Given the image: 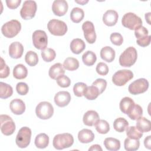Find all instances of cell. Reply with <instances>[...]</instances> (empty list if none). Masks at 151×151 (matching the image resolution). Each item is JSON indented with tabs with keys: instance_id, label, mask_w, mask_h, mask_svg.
Wrapping results in <instances>:
<instances>
[{
	"instance_id": "cell-1",
	"label": "cell",
	"mask_w": 151,
	"mask_h": 151,
	"mask_svg": "<svg viewBox=\"0 0 151 151\" xmlns=\"http://www.w3.org/2000/svg\"><path fill=\"white\" fill-rule=\"evenodd\" d=\"M137 53L135 48L129 47L127 48L119 57V64L122 67H130L136 61Z\"/></svg>"
},
{
	"instance_id": "cell-2",
	"label": "cell",
	"mask_w": 151,
	"mask_h": 151,
	"mask_svg": "<svg viewBox=\"0 0 151 151\" xmlns=\"http://www.w3.org/2000/svg\"><path fill=\"white\" fill-rule=\"evenodd\" d=\"M74 143V138L72 134L64 133L55 135L52 140V145L55 149L62 150L71 147Z\"/></svg>"
},
{
	"instance_id": "cell-3",
	"label": "cell",
	"mask_w": 151,
	"mask_h": 151,
	"mask_svg": "<svg viewBox=\"0 0 151 151\" xmlns=\"http://www.w3.org/2000/svg\"><path fill=\"white\" fill-rule=\"evenodd\" d=\"M21 29V24L16 19H12L5 23L1 27L2 34L6 38H11L15 37Z\"/></svg>"
},
{
	"instance_id": "cell-4",
	"label": "cell",
	"mask_w": 151,
	"mask_h": 151,
	"mask_svg": "<svg viewBox=\"0 0 151 151\" xmlns=\"http://www.w3.org/2000/svg\"><path fill=\"white\" fill-rule=\"evenodd\" d=\"M122 25L130 30H135L142 26V19L133 12L125 14L122 19Z\"/></svg>"
},
{
	"instance_id": "cell-5",
	"label": "cell",
	"mask_w": 151,
	"mask_h": 151,
	"mask_svg": "<svg viewBox=\"0 0 151 151\" xmlns=\"http://www.w3.org/2000/svg\"><path fill=\"white\" fill-rule=\"evenodd\" d=\"M47 28L50 32L55 36H63L67 31V25L63 21L52 19L47 24Z\"/></svg>"
},
{
	"instance_id": "cell-6",
	"label": "cell",
	"mask_w": 151,
	"mask_h": 151,
	"mask_svg": "<svg viewBox=\"0 0 151 151\" xmlns=\"http://www.w3.org/2000/svg\"><path fill=\"white\" fill-rule=\"evenodd\" d=\"M35 113L37 116L40 119H48L53 115V106L48 101L40 102L35 108Z\"/></svg>"
},
{
	"instance_id": "cell-7",
	"label": "cell",
	"mask_w": 151,
	"mask_h": 151,
	"mask_svg": "<svg viewBox=\"0 0 151 151\" xmlns=\"http://www.w3.org/2000/svg\"><path fill=\"white\" fill-rule=\"evenodd\" d=\"M31 137V130L28 127H21L16 136V144L20 148H25L29 145Z\"/></svg>"
},
{
	"instance_id": "cell-8",
	"label": "cell",
	"mask_w": 151,
	"mask_h": 151,
	"mask_svg": "<svg viewBox=\"0 0 151 151\" xmlns=\"http://www.w3.org/2000/svg\"><path fill=\"white\" fill-rule=\"evenodd\" d=\"M133 77V73L129 70H120L116 71L112 77L113 83L117 86H123Z\"/></svg>"
},
{
	"instance_id": "cell-9",
	"label": "cell",
	"mask_w": 151,
	"mask_h": 151,
	"mask_svg": "<svg viewBox=\"0 0 151 151\" xmlns=\"http://www.w3.org/2000/svg\"><path fill=\"white\" fill-rule=\"evenodd\" d=\"M0 120L2 133L5 136L12 134L15 130V124L12 119L6 114H1Z\"/></svg>"
},
{
	"instance_id": "cell-10",
	"label": "cell",
	"mask_w": 151,
	"mask_h": 151,
	"mask_svg": "<svg viewBox=\"0 0 151 151\" xmlns=\"http://www.w3.org/2000/svg\"><path fill=\"white\" fill-rule=\"evenodd\" d=\"M148 88V81L144 78H141L130 83L129 86L128 90L132 94L137 95L145 93L147 90Z\"/></svg>"
},
{
	"instance_id": "cell-11",
	"label": "cell",
	"mask_w": 151,
	"mask_h": 151,
	"mask_svg": "<svg viewBox=\"0 0 151 151\" xmlns=\"http://www.w3.org/2000/svg\"><path fill=\"white\" fill-rule=\"evenodd\" d=\"M37 3L34 1H25L20 11V15L24 19H31L33 18L37 11Z\"/></svg>"
},
{
	"instance_id": "cell-12",
	"label": "cell",
	"mask_w": 151,
	"mask_h": 151,
	"mask_svg": "<svg viewBox=\"0 0 151 151\" xmlns=\"http://www.w3.org/2000/svg\"><path fill=\"white\" fill-rule=\"evenodd\" d=\"M32 38L33 45L37 49L43 50L47 48L48 37L44 31L40 29L35 31L32 34Z\"/></svg>"
},
{
	"instance_id": "cell-13",
	"label": "cell",
	"mask_w": 151,
	"mask_h": 151,
	"mask_svg": "<svg viewBox=\"0 0 151 151\" xmlns=\"http://www.w3.org/2000/svg\"><path fill=\"white\" fill-rule=\"evenodd\" d=\"M82 29L86 40L89 44L94 43L96 40V34L93 22L89 21H85L82 25Z\"/></svg>"
},
{
	"instance_id": "cell-14",
	"label": "cell",
	"mask_w": 151,
	"mask_h": 151,
	"mask_svg": "<svg viewBox=\"0 0 151 151\" xmlns=\"http://www.w3.org/2000/svg\"><path fill=\"white\" fill-rule=\"evenodd\" d=\"M68 8V3L64 0H55L52 5V10L53 13L58 17L64 15Z\"/></svg>"
},
{
	"instance_id": "cell-15",
	"label": "cell",
	"mask_w": 151,
	"mask_h": 151,
	"mask_svg": "<svg viewBox=\"0 0 151 151\" xmlns=\"http://www.w3.org/2000/svg\"><path fill=\"white\" fill-rule=\"evenodd\" d=\"M71 100V95L66 91H58L54 96V102L57 106L64 107L67 106Z\"/></svg>"
},
{
	"instance_id": "cell-16",
	"label": "cell",
	"mask_w": 151,
	"mask_h": 151,
	"mask_svg": "<svg viewBox=\"0 0 151 151\" xmlns=\"http://www.w3.org/2000/svg\"><path fill=\"white\" fill-rule=\"evenodd\" d=\"M119 15L117 12L112 9L107 10L103 15L104 24L109 27L114 26L117 22Z\"/></svg>"
},
{
	"instance_id": "cell-17",
	"label": "cell",
	"mask_w": 151,
	"mask_h": 151,
	"mask_svg": "<svg viewBox=\"0 0 151 151\" xmlns=\"http://www.w3.org/2000/svg\"><path fill=\"white\" fill-rule=\"evenodd\" d=\"M24 52V47L19 42H12L9 47V56L15 59H18L21 57Z\"/></svg>"
},
{
	"instance_id": "cell-18",
	"label": "cell",
	"mask_w": 151,
	"mask_h": 151,
	"mask_svg": "<svg viewBox=\"0 0 151 151\" xmlns=\"http://www.w3.org/2000/svg\"><path fill=\"white\" fill-rule=\"evenodd\" d=\"M100 120L99 114L94 110H88L83 116V121L85 125L93 126Z\"/></svg>"
},
{
	"instance_id": "cell-19",
	"label": "cell",
	"mask_w": 151,
	"mask_h": 151,
	"mask_svg": "<svg viewBox=\"0 0 151 151\" xmlns=\"http://www.w3.org/2000/svg\"><path fill=\"white\" fill-rule=\"evenodd\" d=\"M9 107L11 111L16 115H21L23 114L25 110V103L19 99L12 100L10 103Z\"/></svg>"
},
{
	"instance_id": "cell-20",
	"label": "cell",
	"mask_w": 151,
	"mask_h": 151,
	"mask_svg": "<svg viewBox=\"0 0 151 151\" xmlns=\"http://www.w3.org/2000/svg\"><path fill=\"white\" fill-rule=\"evenodd\" d=\"M78 139L80 142L82 143H88L93 141L94 134L91 130L84 129L78 132Z\"/></svg>"
},
{
	"instance_id": "cell-21",
	"label": "cell",
	"mask_w": 151,
	"mask_h": 151,
	"mask_svg": "<svg viewBox=\"0 0 151 151\" xmlns=\"http://www.w3.org/2000/svg\"><path fill=\"white\" fill-rule=\"evenodd\" d=\"M65 70L63 65L61 63H55L52 65L49 69L48 74L50 78L56 80L58 77L64 75Z\"/></svg>"
},
{
	"instance_id": "cell-22",
	"label": "cell",
	"mask_w": 151,
	"mask_h": 151,
	"mask_svg": "<svg viewBox=\"0 0 151 151\" xmlns=\"http://www.w3.org/2000/svg\"><path fill=\"white\" fill-rule=\"evenodd\" d=\"M115 51L109 46L103 47L100 51V57L104 61L111 63L115 58Z\"/></svg>"
},
{
	"instance_id": "cell-23",
	"label": "cell",
	"mask_w": 151,
	"mask_h": 151,
	"mask_svg": "<svg viewBox=\"0 0 151 151\" xmlns=\"http://www.w3.org/2000/svg\"><path fill=\"white\" fill-rule=\"evenodd\" d=\"M70 47L73 53L75 54H79L85 49L86 44L83 40L75 38L70 42Z\"/></svg>"
},
{
	"instance_id": "cell-24",
	"label": "cell",
	"mask_w": 151,
	"mask_h": 151,
	"mask_svg": "<svg viewBox=\"0 0 151 151\" xmlns=\"http://www.w3.org/2000/svg\"><path fill=\"white\" fill-rule=\"evenodd\" d=\"M134 104L135 103L133 99L129 97H125L121 100L119 107L122 112L127 114Z\"/></svg>"
},
{
	"instance_id": "cell-25",
	"label": "cell",
	"mask_w": 151,
	"mask_h": 151,
	"mask_svg": "<svg viewBox=\"0 0 151 151\" xmlns=\"http://www.w3.org/2000/svg\"><path fill=\"white\" fill-rule=\"evenodd\" d=\"M140 132H149L151 130L150 121L145 117H140L137 119L136 127Z\"/></svg>"
},
{
	"instance_id": "cell-26",
	"label": "cell",
	"mask_w": 151,
	"mask_h": 151,
	"mask_svg": "<svg viewBox=\"0 0 151 151\" xmlns=\"http://www.w3.org/2000/svg\"><path fill=\"white\" fill-rule=\"evenodd\" d=\"M28 74V70L26 67L22 64H19L16 65L13 69V76L16 79L22 80L27 77Z\"/></svg>"
},
{
	"instance_id": "cell-27",
	"label": "cell",
	"mask_w": 151,
	"mask_h": 151,
	"mask_svg": "<svg viewBox=\"0 0 151 151\" xmlns=\"http://www.w3.org/2000/svg\"><path fill=\"white\" fill-rule=\"evenodd\" d=\"M34 143L37 148L44 149L48 146L49 137L45 133H40L35 137Z\"/></svg>"
},
{
	"instance_id": "cell-28",
	"label": "cell",
	"mask_w": 151,
	"mask_h": 151,
	"mask_svg": "<svg viewBox=\"0 0 151 151\" xmlns=\"http://www.w3.org/2000/svg\"><path fill=\"white\" fill-rule=\"evenodd\" d=\"M104 146L108 150L116 151L120 148V142L113 137H107L104 141Z\"/></svg>"
},
{
	"instance_id": "cell-29",
	"label": "cell",
	"mask_w": 151,
	"mask_h": 151,
	"mask_svg": "<svg viewBox=\"0 0 151 151\" xmlns=\"http://www.w3.org/2000/svg\"><path fill=\"white\" fill-rule=\"evenodd\" d=\"M84 17V11L78 7H74L70 12V19L74 23H79Z\"/></svg>"
},
{
	"instance_id": "cell-30",
	"label": "cell",
	"mask_w": 151,
	"mask_h": 151,
	"mask_svg": "<svg viewBox=\"0 0 151 151\" xmlns=\"http://www.w3.org/2000/svg\"><path fill=\"white\" fill-rule=\"evenodd\" d=\"M100 94L99 89L96 86L92 85L91 86L87 87L84 92L83 96L89 100H93L97 99Z\"/></svg>"
},
{
	"instance_id": "cell-31",
	"label": "cell",
	"mask_w": 151,
	"mask_h": 151,
	"mask_svg": "<svg viewBox=\"0 0 151 151\" xmlns=\"http://www.w3.org/2000/svg\"><path fill=\"white\" fill-rule=\"evenodd\" d=\"M96 60V55L91 51H87L82 55V61L86 65L91 66L94 64Z\"/></svg>"
},
{
	"instance_id": "cell-32",
	"label": "cell",
	"mask_w": 151,
	"mask_h": 151,
	"mask_svg": "<svg viewBox=\"0 0 151 151\" xmlns=\"http://www.w3.org/2000/svg\"><path fill=\"white\" fill-rule=\"evenodd\" d=\"M128 127L129 123L124 118L119 117L114 121L113 127L114 130L118 132H123Z\"/></svg>"
},
{
	"instance_id": "cell-33",
	"label": "cell",
	"mask_w": 151,
	"mask_h": 151,
	"mask_svg": "<svg viewBox=\"0 0 151 151\" xmlns=\"http://www.w3.org/2000/svg\"><path fill=\"white\" fill-rule=\"evenodd\" d=\"M63 67L68 71H74L79 67V62L75 58L68 57L63 63Z\"/></svg>"
},
{
	"instance_id": "cell-34",
	"label": "cell",
	"mask_w": 151,
	"mask_h": 151,
	"mask_svg": "<svg viewBox=\"0 0 151 151\" xmlns=\"http://www.w3.org/2000/svg\"><path fill=\"white\" fill-rule=\"evenodd\" d=\"M13 93L12 87L4 82H0V98L6 99L12 96Z\"/></svg>"
},
{
	"instance_id": "cell-35",
	"label": "cell",
	"mask_w": 151,
	"mask_h": 151,
	"mask_svg": "<svg viewBox=\"0 0 151 151\" xmlns=\"http://www.w3.org/2000/svg\"><path fill=\"white\" fill-rule=\"evenodd\" d=\"M140 146L139 140L132 139L129 137L124 140V147L125 150L127 151H134L137 150Z\"/></svg>"
},
{
	"instance_id": "cell-36",
	"label": "cell",
	"mask_w": 151,
	"mask_h": 151,
	"mask_svg": "<svg viewBox=\"0 0 151 151\" xmlns=\"http://www.w3.org/2000/svg\"><path fill=\"white\" fill-rule=\"evenodd\" d=\"M25 61L26 63L31 67L36 65L38 63V57L37 54L33 51H28L25 56Z\"/></svg>"
},
{
	"instance_id": "cell-37",
	"label": "cell",
	"mask_w": 151,
	"mask_h": 151,
	"mask_svg": "<svg viewBox=\"0 0 151 151\" xmlns=\"http://www.w3.org/2000/svg\"><path fill=\"white\" fill-rule=\"evenodd\" d=\"M143 114V109L142 107L139 104H134L132 109L130 110L129 113L127 114L129 117L133 120H135L142 117Z\"/></svg>"
},
{
	"instance_id": "cell-38",
	"label": "cell",
	"mask_w": 151,
	"mask_h": 151,
	"mask_svg": "<svg viewBox=\"0 0 151 151\" xmlns=\"http://www.w3.org/2000/svg\"><path fill=\"white\" fill-rule=\"evenodd\" d=\"M94 126L97 132L100 134H106L110 130L109 124L104 120H99Z\"/></svg>"
},
{
	"instance_id": "cell-39",
	"label": "cell",
	"mask_w": 151,
	"mask_h": 151,
	"mask_svg": "<svg viewBox=\"0 0 151 151\" xmlns=\"http://www.w3.org/2000/svg\"><path fill=\"white\" fill-rule=\"evenodd\" d=\"M41 57L45 62H51L54 60L56 57L55 51L50 48H46L41 51Z\"/></svg>"
},
{
	"instance_id": "cell-40",
	"label": "cell",
	"mask_w": 151,
	"mask_h": 151,
	"mask_svg": "<svg viewBox=\"0 0 151 151\" xmlns=\"http://www.w3.org/2000/svg\"><path fill=\"white\" fill-rule=\"evenodd\" d=\"M126 135L130 139L139 140L143 136V133L140 132L135 126H130L126 129Z\"/></svg>"
},
{
	"instance_id": "cell-41",
	"label": "cell",
	"mask_w": 151,
	"mask_h": 151,
	"mask_svg": "<svg viewBox=\"0 0 151 151\" xmlns=\"http://www.w3.org/2000/svg\"><path fill=\"white\" fill-rule=\"evenodd\" d=\"M87 87V84L82 82L76 83L73 87V92L75 96L77 97H82L84 95V92Z\"/></svg>"
},
{
	"instance_id": "cell-42",
	"label": "cell",
	"mask_w": 151,
	"mask_h": 151,
	"mask_svg": "<svg viewBox=\"0 0 151 151\" xmlns=\"http://www.w3.org/2000/svg\"><path fill=\"white\" fill-rule=\"evenodd\" d=\"M56 81L57 84L63 88L68 87L71 84V80L68 77L65 75H62L58 77L56 79Z\"/></svg>"
},
{
	"instance_id": "cell-43",
	"label": "cell",
	"mask_w": 151,
	"mask_h": 151,
	"mask_svg": "<svg viewBox=\"0 0 151 151\" xmlns=\"http://www.w3.org/2000/svg\"><path fill=\"white\" fill-rule=\"evenodd\" d=\"M110 38L112 44L117 46L121 45L123 42V38L122 35L118 32H113L111 34Z\"/></svg>"
},
{
	"instance_id": "cell-44",
	"label": "cell",
	"mask_w": 151,
	"mask_h": 151,
	"mask_svg": "<svg viewBox=\"0 0 151 151\" xmlns=\"http://www.w3.org/2000/svg\"><path fill=\"white\" fill-rule=\"evenodd\" d=\"M10 73L9 67L5 64L4 59L1 58V68H0V78H4L8 77Z\"/></svg>"
},
{
	"instance_id": "cell-45",
	"label": "cell",
	"mask_w": 151,
	"mask_h": 151,
	"mask_svg": "<svg viewBox=\"0 0 151 151\" xmlns=\"http://www.w3.org/2000/svg\"><path fill=\"white\" fill-rule=\"evenodd\" d=\"M92 85L96 86L99 89L100 94H101L107 87V81L103 78H97L93 83Z\"/></svg>"
},
{
	"instance_id": "cell-46",
	"label": "cell",
	"mask_w": 151,
	"mask_h": 151,
	"mask_svg": "<svg viewBox=\"0 0 151 151\" xmlns=\"http://www.w3.org/2000/svg\"><path fill=\"white\" fill-rule=\"evenodd\" d=\"M96 72L100 76H106L109 73V67L107 65L104 63L100 62L97 64L96 68Z\"/></svg>"
},
{
	"instance_id": "cell-47",
	"label": "cell",
	"mask_w": 151,
	"mask_h": 151,
	"mask_svg": "<svg viewBox=\"0 0 151 151\" xmlns=\"http://www.w3.org/2000/svg\"><path fill=\"white\" fill-rule=\"evenodd\" d=\"M16 90L17 93L22 96L26 95L29 90L28 86L24 82H19L16 86Z\"/></svg>"
},
{
	"instance_id": "cell-48",
	"label": "cell",
	"mask_w": 151,
	"mask_h": 151,
	"mask_svg": "<svg viewBox=\"0 0 151 151\" xmlns=\"http://www.w3.org/2000/svg\"><path fill=\"white\" fill-rule=\"evenodd\" d=\"M148 30L143 26H141L134 30V35L137 40L146 37L147 35H148Z\"/></svg>"
},
{
	"instance_id": "cell-49",
	"label": "cell",
	"mask_w": 151,
	"mask_h": 151,
	"mask_svg": "<svg viewBox=\"0 0 151 151\" xmlns=\"http://www.w3.org/2000/svg\"><path fill=\"white\" fill-rule=\"evenodd\" d=\"M150 38H151V36L148 35L144 38H142L140 39H137L136 40V42L139 45H140L142 47H145L148 46L150 44Z\"/></svg>"
},
{
	"instance_id": "cell-50",
	"label": "cell",
	"mask_w": 151,
	"mask_h": 151,
	"mask_svg": "<svg viewBox=\"0 0 151 151\" xmlns=\"http://www.w3.org/2000/svg\"><path fill=\"white\" fill-rule=\"evenodd\" d=\"M21 2V0H6V4L9 9H16L18 7Z\"/></svg>"
},
{
	"instance_id": "cell-51",
	"label": "cell",
	"mask_w": 151,
	"mask_h": 151,
	"mask_svg": "<svg viewBox=\"0 0 151 151\" xmlns=\"http://www.w3.org/2000/svg\"><path fill=\"white\" fill-rule=\"evenodd\" d=\"M150 136H147L144 140V145L146 148L148 149H150V146H151V142H150Z\"/></svg>"
},
{
	"instance_id": "cell-52",
	"label": "cell",
	"mask_w": 151,
	"mask_h": 151,
	"mask_svg": "<svg viewBox=\"0 0 151 151\" xmlns=\"http://www.w3.org/2000/svg\"><path fill=\"white\" fill-rule=\"evenodd\" d=\"M102 148L101 147V146L99 145H93L92 146H91V147L88 149L89 151H91V150H97V151H102Z\"/></svg>"
},
{
	"instance_id": "cell-53",
	"label": "cell",
	"mask_w": 151,
	"mask_h": 151,
	"mask_svg": "<svg viewBox=\"0 0 151 151\" xmlns=\"http://www.w3.org/2000/svg\"><path fill=\"white\" fill-rule=\"evenodd\" d=\"M150 12H148V13H146L145 14V19L147 21V23L149 24H150Z\"/></svg>"
},
{
	"instance_id": "cell-54",
	"label": "cell",
	"mask_w": 151,
	"mask_h": 151,
	"mask_svg": "<svg viewBox=\"0 0 151 151\" xmlns=\"http://www.w3.org/2000/svg\"><path fill=\"white\" fill-rule=\"evenodd\" d=\"M76 2L78 3V4H81L82 5H85L86 3H87L88 1H75Z\"/></svg>"
}]
</instances>
